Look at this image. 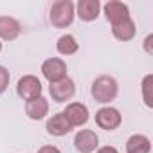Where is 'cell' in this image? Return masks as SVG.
Returning <instances> with one entry per match:
<instances>
[{"mask_svg": "<svg viewBox=\"0 0 153 153\" xmlns=\"http://www.w3.org/2000/svg\"><path fill=\"white\" fill-rule=\"evenodd\" d=\"M90 94L97 103L110 105L112 101H115V97L119 94V83L115 81V78H112V76H97V78L92 81Z\"/></svg>", "mask_w": 153, "mask_h": 153, "instance_id": "6da1fadb", "label": "cell"}, {"mask_svg": "<svg viewBox=\"0 0 153 153\" xmlns=\"http://www.w3.org/2000/svg\"><path fill=\"white\" fill-rule=\"evenodd\" d=\"M74 16H76V4L72 0H58L51 6L49 20L56 29H65L72 25Z\"/></svg>", "mask_w": 153, "mask_h": 153, "instance_id": "7a4b0ae2", "label": "cell"}, {"mask_svg": "<svg viewBox=\"0 0 153 153\" xmlns=\"http://www.w3.org/2000/svg\"><path fill=\"white\" fill-rule=\"evenodd\" d=\"M42 81L33 74H27V76H22L16 83V94L18 97H22L24 101H29V99H34V97H40L42 96Z\"/></svg>", "mask_w": 153, "mask_h": 153, "instance_id": "3957f363", "label": "cell"}, {"mask_svg": "<svg viewBox=\"0 0 153 153\" xmlns=\"http://www.w3.org/2000/svg\"><path fill=\"white\" fill-rule=\"evenodd\" d=\"M123 123V115L117 108L114 106H103L96 112V124L101 128V130H106V131H114L121 126Z\"/></svg>", "mask_w": 153, "mask_h": 153, "instance_id": "277c9868", "label": "cell"}, {"mask_svg": "<svg viewBox=\"0 0 153 153\" xmlns=\"http://www.w3.org/2000/svg\"><path fill=\"white\" fill-rule=\"evenodd\" d=\"M42 74L49 83H56L67 78V63L61 58H47L42 63Z\"/></svg>", "mask_w": 153, "mask_h": 153, "instance_id": "5b68a950", "label": "cell"}, {"mask_svg": "<svg viewBox=\"0 0 153 153\" xmlns=\"http://www.w3.org/2000/svg\"><path fill=\"white\" fill-rule=\"evenodd\" d=\"M49 94H51L54 103H67L76 94V83L67 76V78L61 79V81L49 83Z\"/></svg>", "mask_w": 153, "mask_h": 153, "instance_id": "8992f818", "label": "cell"}, {"mask_svg": "<svg viewBox=\"0 0 153 153\" xmlns=\"http://www.w3.org/2000/svg\"><path fill=\"white\" fill-rule=\"evenodd\" d=\"M101 9H103V13H105L106 22H110L112 25L121 24V22L131 18V16H130V7H128L124 2H119V0H108L105 6H101Z\"/></svg>", "mask_w": 153, "mask_h": 153, "instance_id": "52a82bcc", "label": "cell"}, {"mask_svg": "<svg viewBox=\"0 0 153 153\" xmlns=\"http://www.w3.org/2000/svg\"><path fill=\"white\" fill-rule=\"evenodd\" d=\"M67 121L70 123L72 128H79V126H85L90 119V114H88V108L87 105L83 103H68L63 110Z\"/></svg>", "mask_w": 153, "mask_h": 153, "instance_id": "ba28073f", "label": "cell"}, {"mask_svg": "<svg viewBox=\"0 0 153 153\" xmlns=\"http://www.w3.org/2000/svg\"><path fill=\"white\" fill-rule=\"evenodd\" d=\"M74 148L79 153H94L99 148V137L94 130H79L74 135Z\"/></svg>", "mask_w": 153, "mask_h": 153, "instance_id": "9c48e42d", "label": "cell"}, {"mask_svg": "<svg viewBox=\"0 0 153 153\" xmlns=\"http://www.w3.org/2000/svg\"><path fill=\"white\" fill-rule=\"evenodd\" d=\"M45 130H47V133L52 135V137H65V135H68V133L72 131V126H70V123L67 121L65 114H63V112H58V114H54V115H51V117L47 119Z\"/></svg>", "mask_w": 153, "mask_h": 153, "instance_id": "30bf717a", "label": "cell"}, {"mask_svg": "<svg viewBox=\"0 0 153 153\" xmlns=\"http://www.w3.org/2000/svg\"><path fill=\"white\" fill-rule=\"evenodd\" d=\"M101 13V2L99 0H79L76 4V15L81 22H94L97 20Z\"/></svg>", "mask_w": 153, "mask_h": 153, "instance_id": "8fae6325", "label": "cell"}, {"mask_svg": "<svg viewBox=\"0 0 153 153\" xmlns=\"http://www.w3.org/2000/svg\"><path fill=\"white\" fill-rule=\"evenodd\" d=\"M25 115L31 121H42L45 115H49V101L43 96L25 101Z\"/></svg>", "mask_w": 153, "mask_h": 153, "instance_id": "7c38bea8", "label": "cell"}, {"mask_svg": "<svg viewBox=\"0 0 153 153\" xmlns=\"http://www.w3.org/2000/svg\"><path fill=\"white\" fill-rule=\"evenodd\" d=\"M22 25L13 16H0V42H13L20 36Z\"/></svg>", "mask_w": 153, "mask_h": 153, "instance_id": "4fadbf2b", "label": "cell"}, {"mask_svg": "<svg viewBox=\"0 0 153 153\" xmlns=\"http://www.w3.org/2000/svg\"><path fill=\"white\" fill-rule=\"evenodd\" d=\"M112 34H114V38L119 40V42H130V40H133L135 34H137L135 22H133L131 18H128V20H124V22H121V24L112 25Z\"/></svg>", "mask_w": 153, "mask_h": 153, "instance_id": "5bb4252c", "label": "cell"}, {"mask_svg": "<svg viewBox=\"0 0 153 153\" xmlns=\"http://www.w3.org/2000/svg\"><path fill=\"white\" fill-rule=\"evenodd\" d=\"M149 151H151V140L142 133H133L126 140V153H149Z\"/></svg>", "mask_w": 153, "mask_h": 153, "instance_id": "9a60e30c", "label": "cell"}, {"mask_svg": "<svg viewBox=\"0 0 153 153\" xmlns=\"http://www.w3.org/2000/svg\"><path fill=\"white\" fill-rule=\"evenodd\" d=\"M56 51L61 54V56H72L79 51V43L72 34H63L58 38L56 42Z\"/></svg>", "mask_w": 153, "mask_h": 153, "instance_id": "2e32d148", "label": "cell"}, {"mask_svg": "<svg viewBox=\"0 0 153 153\" xmlns=\"http://www.w3.org/2000/svg\"><path fill=\"white\" fill-rule=\"evenodd\" d=\"M142 101L148 108H153V74H146L142 78Z\"/></svg>", "mask_w": 153, "mask_h": 153, "instance_id": "e0dca14e", "label": "cell"}, {"mask_svg": "<svg viewBox=\"0 0 153 153\" xmlns=\"http://www.w3.org/2000/svg\"><path fill=\"white\" fill-rule=\"evenodd\" d=\"M9 81H11V74H9V70H7L6 67L0 65V96H2V94L7 90Z\"/></svg>", "mask_w": 153, "mask_h": 153, "instance_id": "ac0fdd59", "label": "cell"}, {"mask_svg": "<svg viewBox=\"0 0 153 153\" xmlns=\"http://www.w3.org/2000/svg\"><path fill=\"white\" fill-rule=\"evenodd\" d=\"M144 51H146V54H149V56H153V34H148L146 38H144Z\"/></svg>", "mask_w": 153, "mask_h": 153, "instance_id": "d6986e66", "label": "cell"}, {"mask_svg": "<svg viewBox=\"0 0 153 153\" xmlns=\"http://www.w3.org/2000/svg\"><path fill=\"white\" fill-rule=\"evenodd\" d=\"M36 153H61V149L59 148H56V146H51V144H45V146H42Z\"/></svg>", "mask_w": 153, "mask_h": 153, "instance_id": "ffe728a7", "label": "cell"}, {"mask_svg": "<svg viewBox=\"0 0 153 153\" xmlns=\"http://www.w3.org/2000/svg\"><path fill=\"white\" fill-rule=\"evenodd\" d=\"M94 153H119V151H117V148H114V146H103V148H97Z\"/></svg>", "mask_w": 153, "mask_h": 153, "instance_id": "44dd1931", "label": "cell"}, {"mask_svg": "<svg viewBox=\"0 0 153 153\" xmlns=\"http://www.w3.org/2000/svg\"><path fill=\"white\" fill-rule=\"evenodd\" d=\"M0 52H2V42H0Z\"/></svg>", "mask_w": 153, "mask_h": 153, "instance_id": "7402d4cb", "label": "cell"}]
</instances>
